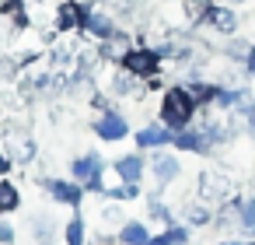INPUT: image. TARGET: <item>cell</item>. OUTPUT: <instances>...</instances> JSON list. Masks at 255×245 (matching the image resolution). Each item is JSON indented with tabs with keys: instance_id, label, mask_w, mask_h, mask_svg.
<instances>
[{
	"instance_id": "cell-1",
	"label": "cell",
	"mask_w": 255,
	"mask_h": 245,
	"mask_svg": "<svg viewBox=\"0 0 255 245\" xmlns=\"http://www.w3.org/2000/svg\"><path fill=\"white\" fill-rule=\"evenodd\" d=\"M196 112V98L189 95V88H171L161 102V116L168 126H185Z\"/></svg>"
},
{
	"instance_id": "cell-2",
	"label": "cell",
	"mask_w": 255,
	"mask_h": 245,
	"mask_svg": "<svg viewBox=\"0 0 255 245\" xmlns=\"http://www.w3.org/2000/svg\"><path fill=\"white\" fill-rule=\"evenodd\" d=\"M123 67L136 77H150V74H157V53L154 49H129L123 56Z\"/></svg>"
},
{
	"instance_id": "cell-3",
	"label": "cell",
	"mask_w": 255,
	"mask_h": 245,
	"mask_svg": "<svg viewBox=\"0 0 255 245\" xmlns=\"http://www.w3.org/2000/svg\"><path fill=\"white\" fill-rule=\"evenodd\" d=\"M203 18H206L217 32H224V35H234V32H238V14L227 11V7H206Z\"/></svg>"
},
{
	"instance_id": "cell-4",
	"label": "cell",
	"mask_w": 255,
	"mask_h": 245,
	"mask_svg": "<svg viewBox=\"0 0 255 245\" xmlns=\"http://www.w3.org/2000/svg\"><path fill=\"white\" fill-rule=\"evenodd\" d=\"M98 168H102V158H98V154H88V158H77V161H74V175H77L81 182L95 186V189H102V186H98Z\"/></svg>"
},
{
	"instance_id": "cell-5",
	"label": "cell",
	"mask_w": 255,
	"mask_h": 245,
	"mask_svg": "<svg viewBox=\"0 0 255 245\" xmlns=\"http://www.w3.org/2000/svg\"><path fill=\"white\" fill-rule=\"evenodd\" d=\"M98 137H105V140H119L123 133H126V119L123 116H116V112H105L102 119H98Z\"/></svg>"
},
{
	"instance_id": "cell-6",
	"label": "cell",
	"mask_w": 255,
	"mask_h": 245,
	"mask_svg": "<svg viewBox=\"0 0 255 245\" xmlns=\"http://www.w3.org/2000/svg\"><path fill=\"white\" fill-rule=\"evenodd\" d=\"M136 140H140V147H157V144L175 140V133H171V130H161V126H147V130L136 133Z\"/></svg>"
},
{
	"instance_id": "cell-7",
	"label": "cell",
	"mask_w": 255,
	"mask_h": 245,
	"mask_svg": "<svg viewBox=\"0 0 255 245\" xmlns=\"http://www.w3.org/2000/svg\"><path fill=\"white\" fill-rule=\"evenodd\" d=\"M238 228L245 235H255V196H248V200L238 203Z\"/></svg>"
},
{
	"instance_id": "cell-8",
	"label": "cell",
	"mask_w": 255,
	"mask_h": 245,
	"mask_svg": "<svg viewBox=\"0 0 255 245\" xmlns=\"http://www.w3.org/2000/svg\"><path fill=\"white\" fill-rule=\"evenodd\" d=\"M154 175H157L161 182H171V179L178 175V158H171V154H157V158H154Z\"/></svg>"
},
{
	"instance_id": "cell-9",
	"label": "cell",
	"mask_w": 255,
	"mask_h": 245,
	"mask_svg": "<svg viewBox=\"0 0 255 245\" xmlns=\"http://www.w3.org/2000/svg\"><path fill=\"white\" fill-rule=\"evenodd\" d=\"M49 193H53L60 203H70V207L81 203V186H70V182H49Z\"/></svg>"
},
{
	"instance_id": "cell-10",
	"label": "cell",
	"mask_w": 255,
	"mask_h": 245,
	"mask_svg": "<svg viewBox=\"0 0 255 245\" xmlns=\"http://www.w3.org/2000/svg\"><path fill=\"white\" fill-rule=\"evenodd\" d=\"M116 172L126 179V182H140V172H143V161L136 158V154H129V158H123L119 165H116Z\"/></svg>"
},
{
	"instance_id": "cell-11",
	"label": "cell",
	"mask_w": 255,
	"mask_h": 245,
	"mask_svg": "<svg viewBox=\"0 0 255 245\" xmlns=\"http://www.w3.org/2000/svg\"><path fill=\"white\" fill-rule=\"evenodd\" d=\"M88 18H84V11L77 7V4H63L60 7V25L63 28H74V25H84Z\"/></svg>"
},
{
	"instance_id": "cell-12",
	"label": "cell",
	"mask_w": 255,
	"mask_h": 245,
	"mask_svg": "<svg viewBox=\"0 0 255 245\" xmlns=\"http://www.w3.org/2000/svg\"><path fill=\"white\" fill-rule=\"evenodd\" d=\"M18 203H21L18 189H14L11 182H0V214H7V210H14Z\"/></svg>"
},
{
	"instance_id": "cell-13",
	"label": "cell",
	"mask_w": 255,
	"mask_h": 245,
	"mask_svg": "<svg viewBox=\"0 0 255 245\" xmlns=\"http://www.w3.org/2000/svg\"><path fill=\"white\" fill-rule=\"evenodd\" d=\"M123 242H126V245H150L143 224H126V228H123Z\"/></svg>"
},
{
	"instance_id": "cell-14",
	"label": "cell",
	"mask_w": 255,
	"mask_h": 245,
	"mask_svg": "<svg viewBox=\"0 0 255 245\" xmlns=\"http://www.w3.org/2000/svg\"><path fill=\"white\" fill-rule=\"evenodd\" d=\"M185 228H171V231H164V235H157V238H150V245H185Z\"/></svg>"
},
{
	"instance_id": "cell-15",
	"label": "cell",
	"mask_w": 255,
	"mask_h": 245,
	"mask_svg": "<svg viewBox=\"0 0 255 245\" xmlns=\"http://www.w3.org/2000/svg\"><path fill=\"white\" fill-rule=\"evenodd\" d=\"M84 25H88V32H95V35H109V32H112V21H109L105 14H88Z\"/></svg>"
},
{
	"instance_id": "cell-16",
	"label": "cell",
	"mask_w": 255,
	"mask_h": 245,
	"mask_svg": "<svg viewBox=\"0 0 255 245\" xmlns=\"http://www.w3.org/2000/svg\"><path fill=\"white\" fill-rule=\"evenodd\" d=\"M67 245H84V224L81 221L67 224Z\"/></svg>"
},
{
	"instance_id": "cell-17",
	"label": "cell",
	"mask_w": 255,
	"mask_h": 245,
	"mask_svg": "<svg viewBox=\"0 0 255 245\" xmlns=\"http://www.w3.org/2000/svg\"><path fill=\"white\" fill-rule=\"evenodd\" d=\"M248 53H252L248 42H238V39H234V42L227 46V56H231V60H248Z\"/></svg>"
},
{
	"instance_id": "cell-18",
	"label": "cell",
	"mask_w": 255,
	"mask_h": 245,
	"mask_svg": "<svg viewBox=\"0 0 255 245\" xmlns=\"http://www.w3.org/2000/svg\"><path fill=\"white\" fill-rule=\"evenodd\" d=\"M189 221H192V224H206V221H210V210L196 203V207H189Z\"/></svg>"
},
{
	"instance_id": "cell-19",
	"label": "cell",
	"mask_w": 255,
	"mask_h": 245,
	"mask_svg": "<svg viewBox=\"0 0 255 245\" xmlns=\"http://www.w3.org/2000/svg\"><path fill=\"white\" fill-rule=\"evenodd\" d=\"M14 238V231H11V224H4V221H0V242H11Z\"/></svg>"
},
{
	"instance_id": "cell-20",
	"label": "cell",
	"mask_w": 255,
	"mask_h": 245,
	"mask_svg": "<svg viewBox=\"0 0 255 245\" xmlns=\"http://www.w3.org/2000/svg\"><path fill=\"white\" fill-rule=\"evenodd\" d=\"M245 70H248V74H255V49L248 53V60H245Z\"/></svg>"
},
{
	"instance_id": "cell-21",
	"label": "cell",
	"mask_w": 255,
	"mask_h": 245,
	"mask_svg": "<svg viewBox=\"0 0 255 245\" xmlns=\"http://www.w3.org/2000/svg\"><path fill=\"white\" fill-rule=\"evenodd\" d=\"M7 168H11V161H7L4 154H0V172H7Z\"/></svg>"
},
{
	"instance_id": "cell-22",
	"label": "cell",
	"mask_w": 255,
	"mask_h": 245,
	"mask_svg": "<svg viewBox=\"0 0 255 245\" xmlns=\"http://www.w3.org/2000/svg\"><path fill=\"white\" fill-rule=\"evenodd\" d=\"M234 245H252V242H234Z\"/></svg>"
},
{
	"instance_id": "cell-23",
	"label": "cell",
	"mask_w": 255,
	"mask_h": 245,
	"mask_svg": "<svg viewBox=\"0 0 255 245\" xmlns=\"http://www.w3.org/2000/svg\"><path fill=\"white\" fill-rule=\"evenodd\" d=\"M231 4H245V0H231Z\"/></svg>"
}]
</instances>
